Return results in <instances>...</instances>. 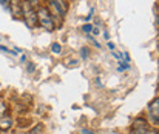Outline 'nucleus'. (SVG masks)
<instances>
[{"mask_svg": "<svg viewBox=\"0 0 159 134\" xmlns=\"http://www.w3.org/2000/svg\"><path fill=\"white\" fill-rule=\"evenodd\" d=\"M22 20L26 23L28 28H36L39 25V19H37V11L26 2L22 0Z\"/></svg>", "mask_w": 159, "mask_h": 134, "instance_id": "f257e3e1", "label": "nucleus"}, {"mask_svg": "<svg viewBox=\"0 0 159 134\" xmlns=\"http://www.w3.org/2000/svg\"><path fill=\"white\" fill-rule=\"evenodd\" d=\"M36 11H37L39 25H40L45 31H54V28H56V22H54L51 12L48 11V8H47V6H39Z\"/></svg>", "mask_w": 159, "mask_h": 134, "instance_id": "f03ea898", "label": "nucleus"}, {"mask_svg": "<svg viewBox=\"0 0 159 134\" xmlns=\"http://www.w3.org/2000/svg\"><path fill=\"white\" fill-rule=\"evenodd\" d=\"M47 3H48V11L51 12V16H53V19H62L66 12L59 6V3L56 2V0H47Z\"/></svg>", "mask_w": 159, "mask_h": 134, "instance_id": "7ed1b4c3", "label": "nucleus"}, {"mask_svg": "<svg viewBox=\"0 0 159 134\" xmlns=\"http://www.w3.org/2000/svg\"><path fill=\"white\" fill-rule=\"evenodd\" d=\"M11 14L16 20L22 19V0H11Z\"/></svg>", "mask_w": 159, "mask_h": 134, "instance_id": "20e7f679", "label": "nucleus"}, {"mask_svg": "<svg viewBox=\"0 0 159 134\" xmlns=\"http://www.w3.org/2000/svg\"><path fill=\"white\" fill-rule=\"evenodd\" d=\"M11 127H12V117L11 116H2L0 117V130L2 131H8V130H11Z\"/></svg>", "mask_w": 159, "mask_h": 134, "instance_id": "39448f33", "label": "nucleus"}, {"mask_svg": "<svg viewBox=\"0 0 159 134\" xmlns=\"http://www.w3.org/2000/svg\"><path fill=\"white\" fill-rule=\"evenodd\" d=\"M148 114H150V116H158L159 117V97L155 99V100L148 105Z\"/></svg>", "mask_w": 159, "mask_h": 134, "instance_id": "423d86ee", "label": "nucleus"}, {"mask_svg": "<svg viewBox=\"0 0 159 134\" xmlns=\"http://www.w3.org/2000/svg\"><path fill=\"white\" fill-rule=\"evenodd\" d=\"M131 134H159V133L155 131V130H150L148 127H144V128H136V130H133Z\"/></svg>", "mask_w": 159, "mask_h": 134, "instance_id": "0eeeda50", "label": "nucleus"}, {"mask_svg": "<svg viewBox=\"0 0 159 134\" xmlns=\"http://www.w3.org/2000/svg\"><path fill=\"white\" fill-rule=\"evenodd\" d=\"M0 6L5 11H9L11 12V0H0Z\"/></svg>", "mask_w": 159, "mask_h": 134, "instance_id": "6e6552de", "label": "nucleus"}, {"mask_svg": "<svg viewBox=\"0 0 159 134\" xmlns=\"http://www.w3.org/2000/svg\"><path fill=\"white\" fill-rule=\"evenodd\" d=\"M51 51H53L54 54H60V52H62V46H60V43L54 42V43L51 45Z\"/></svg>", "mask_w": 159, "mask_h": 134, "instance_id": "1a4fd4ad", "label": "nucleus"}, {"mask_svg": "<svg viewBox=\"0 0 159 134\" xmlns=\"http://www.w3.org/2000/svg\"><path fill=\"white\" fill-rule=\"evenodd\" d=\"M82 31H84V33H87V36H88V34H91V31H93V25L87 22V23L82 26Z\"/></svg>", "mask_w": 159, "mask_h": 134, "instance_id": "9d476101", "label": "nucleus"}, {"mask_svg": "<svg viewBox=\"0 0 159 134\" xmlns=\"http://www.w3.org/2000/svg\"><path fill=\"white\" fill-rule=\"evenodd\" d=\"M6 109H8V106H6V103H5L3 100H0V117L6 114Z\"/></svg>", "mask_w": 159, "mask_h": 134, "instance_id": "9b49d317", "label": "nucleus"}, {"mask_svg": "<svg viewBox=\"0 0 159 134\" xmlns=\"http://www.w3.org/2000/svg\"><path fill=\"white\" fill-rule=\"evenodd\" d=\"M80 56H82V59H87V57L90 56V51H88V48H87V46L80 48Z\"/></svg>", "mask_w": 159, "mask_h": 134, "instance_id": "f8f14e48", "label": "nucleus"}, {"mask_svg": "<svg viewBox=\"0 0 159 134\" xmlns=\"http://www.w3.org/2000/svg\"><path fill=\"white\" fill-rule=\"evenodd\" d=\"M56 2H57V3H59V6H60V8H62V9H63V11H65V12H66V11H68V3H66V2H65V0H56Z\"/></svg>", "mask_w": 159, "mask_h": 134, "instance_id": "ddd939ff", "label": "nucleus"}, {"mask_svg": "<svg viewBox=\"0 0 159 134\" xmlns=\"http://www.w3.org/2000/svg\"><path fill=\"white\" fill-rule=\"evenodd\" d=\"M26 2H28V3L34 8V9H37V8L40 6V0H26Z\"/></svg>", "mask_w": 159, "mask_h": 134, "instance_id": "4468645a", "label": "nucleus"}, {"mask_svg": "<svg viewBox=\"0 0 159 134\" xmlns=\"http://www.w3.org/2000/svg\"><path fill=\"white\" fill-rule=\"evenodd\" d=\"M68 60H70V62H65V65L70 66V68H71V66H77V63H79L76 59H68Z\"/></svg>", "mask_w": 159, "mask_h": 134, "instance_id": "2eb2a0df", "label": "nucleus"}, {"mask_svg": "<svg viewBox=\"0 0 159 134\" xmlns=\"http://www.w3.org/2000/svg\"><path fill=\"white\" fill-rule=\"evenodd\" d=\"M34 68H36V66H34L33 63H28V66H26V69H28V73H34Z\"/></svg>", "mask_w": 159, "mask_h": 134, "instance_id": "dca6fc26", "label": "nucleus"}, {"mask_svg": "<svg viewBox=\"0 0 159 134\" xmlns=\"http://www.w3.org/2000/svg\"><path fill=\"white\" fill-rule=\"evenodd\" d=\"M80 134H94V133H93L91 130H87V128H82V130H80Z\"/></svg>", "mask_w": 159, "mask_h": 134, "instance_id": "f3484780", "label": "nucleus"}, {"mask_svg": "<svg viewBox=\"0 0 159 134\" xmlns=\"http://www.w3.org/2000/svg\"><path fill=\"white\" fill-rule=\"evenodd\" d=\"M114 48H116V46H114L113 42H108V49H110V51H114Z\"/></svg>", "mask_w": 159, "mask_h": 134, "instance_id": "a211bd4d", "label": "nucleus"}, {"mask_svg": "<svg viewBox=\"0 0 159 134\" xmlns=\"http://www.w3.org/2000/svg\"><path fill=\"white\" fill-rule=\"evenodd\" d=\"M93 14H94V9H90V14L87 16V22H88V20H90V19L93 17Z\"/></svg>", "mask_w": 159, "mask_h": 134, "instance_id": "6ab92c4d", "label": "nucleus"}, {"mask_svg": "<svg viewBox=\"0 0 159 134\" xmlns=\"http://www.w3.org/2000/svg\"><path fill=\"white\" fill-rule=\"evenodd\" d=\"M104 37H105L107 40H108V37H110V36H108V31H105V33H104Z\"/></svg>", "mask_w": 159, "mask_h": 134, "instance_id": "aec40b11", "label": "nucleus"}]
</instances>
